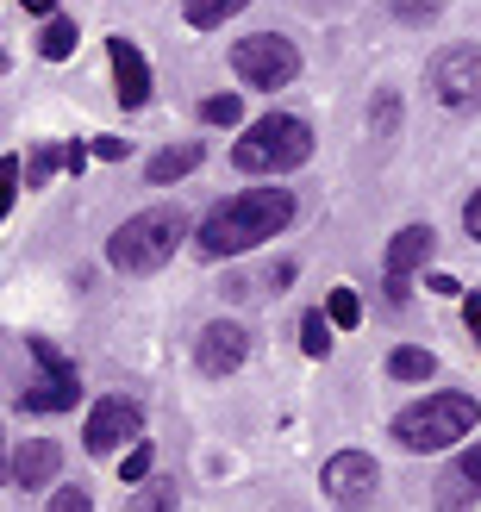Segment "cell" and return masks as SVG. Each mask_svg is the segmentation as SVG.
<instances>
[{"mask_svg": "<svg viewBox=\"0 0 481 512\" xmlns=\"http://www.w3.org/2000/svg\"><path fill=\"white\" fill-rule=\"evenodd\" d=\"M294 213H300V200H294L288 188H244V194L219 200V207L200 219L194 250H200V263H225V256H244V250L269 244L275 232H288Z\"/></svg>", "mask_w": 481, "mask_h": 512, "instance_id": "obj_1", "label": "cell"}, {"mask_svg": "<svg viewBox=\"0 0 481 512\" xmlns=\"http://www.w3.org/2000/svg\"><path fill=\"white\" fill-rule=\"evenodd\" d=\"M475 419H481L475 394L444 388V394L413 400L407 413H394L388 431H394V444H400V450H413V456H438V450H457L469 431H475Z\"/></svg>", "mask_w": 481, "mask_h": 512, "instance_id": "obj_2", "label": "cell"}, {"mask_svg": "<svg viewBox=\"0 0 481 512\" xmlns=\"http://www.w3.org/2000/svg\"><path fill=\"white\" fill-rule=\"evenodd\" d=\"M182 238H188V207H150V213H132L107 238V263L119 275H157Z\"/></svg>", "mask_w": 481, "mask_h": 512, "instance_id": "obj_3", "label": "cell"}, {"mask_svg": "<svg viewBox=\"0 0 481 512\" xmlns=\"http://www.w3.org/2000/svg\"><path fill=\"white\" fill-rule=\"evenodd\" d=\"M313 157V125L300 113H263L250 132L232 144V169L244 175H294Z\"/></svg>", "mask_w": 481, "mask_h": 512, "instance_id": "obj_4", "label": "cell"}, {"mask_svg": "<svg viewBox=\"0 0 481 512\" xmlns=\"http://www.w3.org/2000/svg\"><path fill=\"white\" fill-rule=\"evenodd\" d=\"M25 350H32V381L13 394V413L19 419H50V413H69L75 400H82V375H75V363L50 344V338H25Z\"/></svg>", "mask_w": 481, "mask_h": 512, "instance_id": "obj_5", "label": "cell"}, {"mask_svg": "<svg viewBox=\"0 0 481 512\" xmlns=\"http://www.w3.org/2000/svg\"><path fill=\"white\" fill-rule=\"evenodd\" d=\"M300 63H307L300 44L282 38V32H250V38L232 44V75L244 88H257V94H275V88L300 82Z\"/></svg>", "mask_w": 481, "mask_h": 512, "instance_id": "obj_6", "label": "cell"}, {"mask_svg": "<svg viewBox=\"0 0 481 512\" xmlns=\"http://www.w3.org/2000/svg\"><path fill=\"white\" fill-rule=\"evenodd\" d=\"M425 82L444 113H481V44H444Z\"/></svg>", "mask_w": 481, "mask_h": 512, "instance_id": "obj_7", "label": "cell"}, {"mask_svg": "<svg viewBox=\"0 0 481 512\" xmlns=\"http://www.w3.org/2000/svg\"><path fill=\"white\" fill-rule=\"evenodd\" d=\"M144 438V406L132 394H107V400H94V413L82 425V450L88 456H113L119 444H138Z\"/></svg>", "mask_w": 481, "mask_h": 512, "instance_id": "obj_8", "label": "cell"}, {"mask_svg": "<svg viewBox=\"0 0 481 512\" xmlns=\"http://www.w3.org/2000/svg\"><path fill=\"white\" fill-rule=\"evenodd\" d=\"M319 488H325L332 506H369L375 488H382V469H375L369 450H338L332 463L319 469Z\"/></svg>", "mask_w": 481, "mask_h": 512, "instance_id": "obj_9", "label": "cell"}, {"mask_svg": "<svg viewBox=\"0 0 481 512\" xmlns=\"http://www.w3.org/2000/svg\"><path fill=\"white\" fill-rule=\"evenodd\" d=\"M432 250H438V232H432V225H400V232L388 238V263H382V269H388V300H394V306L413 294V275L432 263Z\"/></svg>", "mask_w": 481, "mask_h": 512, "instance_id": "obj_10", "label": "cell"}, {"mask_svg": "<svg viewBox=\"0 0 481 512\" xmlns=\"http://www.w3.org/2000/svg\"><path fill=\"white\" fill-rule=\"evenodd\" d=\"M244 356H250V331H244L238 319H213V325L194 338V369H200V375H213V381H219V375H232Z\"/></svg>", "mask_w": 481, "mask_h": 512, "instance_id": "obj_11", "label": "cell"}, {"mask_svg": "<svg viewBox=\"0 0 481 512\" xmlns=\"http://www.w3.org/2000/svg\"><path fill=\"white\" fill-rule=\"evenodd\" d=\"M107 63H113V94H119V107L138 113L144 100H150V63H144V50H138L132 38H107Z\"/></svg>", "mask_w": 481, "mask_h": 512, "instance_id": "obj_12", "label": "cell"}, {"mask_svg": "<svg viewBox=\"0 0 481 512\" xmlns=\"http://www.w3.org/2000/svg\"><path fill=\"white\" fill-rule=\"evenodd\" d=\"M57 469H63V450L50 444V438H25V444H13V456H7L13 488H25V494L57 488Z\"/></svg>", "mask_w": 481, "mask_h": 512, "instance_id": "obj_13", "label": "cell"}, {"mask_svg": "<svg viewBox=\"0 0 481 512\" xmlns=\"http://www.w3.org/2000/svg\"><path fill=\"white\" fill-rule=\"evenodd\" d=\"M481 500V444L475 450H457V463H450L438 475V488H432V506L438 512H469Z\"/></svg>", "mask_w": 481, "mask_h": 512, "instance_id": "obj_14", "label": "cell"}, {"mask_svg": "<svg viewBox=\"0 0 481 512\" xmlns=\"http://www.w3.org/2000/svg\"><path fill=\"white\" fill-rule=\"evenodd\" d=\"M194 163H200V144H169V150H157V157L144 163V182H150V188L182 182V175H194Z\"/></svg>", "mask_w": 481, "mask_h": 512, "instance_id": "obj_15", "label": "cell"}, {"mask_svg": "<svg viewBox=\"0 0 481 512\" xmlns=\"http://www.w3.org/2000/svg\"><path fill=\"white\" fill-rule=\"evenodd\" d=\"M388 375L394 381H432L438 375V356L425 350V344H394L388 350Z\"/></svg>", "mask_w": 481, "mask_h": 512, "instance_id": "obj_16", "label": "cell"}, {"mask_svg": "<svg viewBox=\"0 0 481 512\" xmlns=\"http://www.w3.org/2000/svg\"><path fill=\"white\" fill-rule=\"evenodd\" d=\"M38 57L44 63H69L75 57V19L69 13H57V19L38 25Z\"/></svg>", "mask_w": 481, "mask_h": 512, "instance_id": "obj_17", "label": "cell"}, {"mask_svg": "<svg viewBox=\"0 0 481 512\" xmlns=\"http://www.w3.org/2000/svg\"><path fill=\"white\" fill-rule=\"evenodd\" d=\"M244 7H250V0H182V19L194 25V32H213V25H225Z\"/></svg>", "mask_w": 481, "mask_h": 512, "instance_id": "obj_18", "label": "cell"}, {"mask_svg": "<svg viewBox=\"0 0 481 512\" xmlns=\"http://www.w3.org/2000/svg\"><path fill=\"white\" fill-rule=\"evenodd\" d=\"M175 506H182V488H175L169 475H157V481H144V494L125 506V512H175Z\"/></svg>", "mask_w": 481, "mask_h": 512, "instance_id": "obj_19", "label": "cell"}, {"mask_svg": "<svg viewBox=\"0 0 481 512\" xmlns=\"http://www.w3.org/2000/svg\"><path fill=\"white\" fill-rule=\"evenodd\" d=\"M300 350H307L313 363H319L325 350H332V313H325V306H319V313H307V319H300Z\"/></svg>", "mask_w": 481, "mask_h": 512, "instance_id": "obj_20", "label": "cell"}, {"mask_svg": "<svg viewBox=\"0 0 481 512\" xmlns=\"http://www.w3.org/2000/svg\"><path fill=\"white\" fill-rule=\"evenodd\" d=\"M388 13H394L400 25H413V32H419V25H432V19L444 13V0H388Z\"/></svg>", "mask_w": 481, "mask_h": 512, "instance_id": "obj_21", "label": "cell"}, {"mask_svg": "<svg viewBox=\"0 0 481 512\" xmlns=\"http://www.w3.org/2000/svg\"><path fill=\"white\" fill-rule=\"evenodd\" d=\"M325 313H332V325L357 331V319H363V300H357V288H332V300H325Z\"/></svg>", "mask_w": 481, "mask_h": 512, "instance_id": "obj_22", "label": "cell"}, {"mask_svg": "<svg viewBox=\"0 0 481 512\" xmlns=\"http://www.w3.org/2000/svg\"><path fill=\"white\" fill-rule=\"evenodd\" d=\"M44 512H94V500H88V488H82V481H63V488H50Z\"/></svg>", "mask_w": 481, "mask_h": 512, "instance_id": "obj_23", "label": "cell"}, {"mask_svg": "<svg viewBox=\"0 0 481 512\" xmlns=\"http://www.w3.org/2000/svg\"><path fill=\"white\" fill-rule=\"evenodd\" d=\"M238 94H207V100H200V119H207V125H238Z\"/></svg>", "mask_w": 481, "mask_h": 512, "instance_id": "obj_24", "label": "cell"}, {"mask_svg": "<svg viewBox=\"0 0 481 512\" xmlns=\"http://www.w3.org/2000/svg\"><path fill=\"white\" fill-rule=\"evenodd\" d=\"M150 469H157V450L138 438V444H132V456L119 463V475H125V481H150Z\"/></svg>", "mask_w": 481, "mask_h": 512, "instance_id": "obj_25", "label": "cell"}, {"mask_svg": "<svg viewBox=\"0 0 481 512\" xmlns=\"http://www.w3.org/2000/svg\"><path fill=\"white\" fill-rule=\"evenodd\" d=\"M394 119H400V94L382 88V94H375V119H369V125H375V138H388V132H394Z\"/></svg>", "mask_w": 481, "mask_h": 512, "instance_id": "obj_26", "label": "cell"}, {"mask_svg": "<svg viewBox=\"0 0 481 512\" xmlns=\"http://www.w3.org/2000/svg\"><path fill=\"white\" fill-rule=\"evenodd\" d=\"M19 163H25V157H7V163H0V213H13V200H19V182H25Z\"/></svg>", "mask_w": 481, "mask_h": 512, "instance_id": "obj_27", "label": "cell"}, {"mask_svg": "<svg viewBox=\"0 0 481 512\" xmlns=\"http://www.w3.org/2000/svg\"><path fill=\"white\" fill-rule=\"evenodd\" d=\"M463 232H469V238L481 244V188H475V194L463 200Z\"/></svg>", "mask_w": 481, "mask_h": 512, "instance_id": "obj_28", "label": "cell"}, {"mask_svg": "<svg viewBox=\"0 0 481 512\" xmlns=\"http://www.w3.org/2000/svg\"><path fill=\"white\" fill-rule=\"evenodd\" d=\"M463 319H469V331H475V344H481V294H463Z\"/></svg>", "mask_w": 481, "mask_h": 512, "instance_id": "obj_29", "label": "cell"}, {"mask_svg": "<svg viewBox=\"0 0 481 512\" xmlns=\"http://www.w3.org/2000/svg\"><path fill=\"white\" fill-rule=\"evenodd\" d=\"M88 150H94V157H125V138H94Z\"/></svg>", "mask_w": 481, "mask_h": 512, "instance_id": "obj_30", "label": "cell"}, {"mask_svg": "<svg viewBox=\"0 0 481 512\" xmlns=\"http://www.w3.org/2000/svg\"><path fill=\"white\" fill-rule=\"evenodd\" d=\"M19 7H25V13H44V19H50V13H57V0H19Z\"/></svg>", "mask_w": 481, "mask_h": 512, "instance_id": "obj_31", "label": "cell"}]
</instances>
